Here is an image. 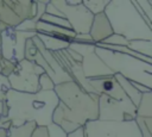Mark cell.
I'll return each mask as SVG.
<instances>
[{
  "label": "cell",
  "mask_w": 152,
  "mask_h": 137,
  "mask_svg": "<svg viewBox=\"0 0 152 137\" xmlns=\"http://www.w3.org/2000/svg\"><path fill=\"white\" fill-rule=\"evenodd\" d=\"M72 42H76V43H82V44H94L91 37L89 33H82V35H76L74 41Z\"/></svg>",
  "instance_id": "29"
},
{
  "label": "cell",
  "mask_w": 152,
  "mask_h": 137,
  "mask_svg": "<svg viewBox=\"0 0 152 137\" xmlns=\"http://www.w3.org/2000/svg\"><path fill=\"white\" fill-rule=\"evenodd\" d=\"M37 124L34 122H27L19 126H11L8 129V137H31Z\"/></svg>",
  "instance_id": "19"
},
{
  "label": "cell",
  "mask_w": 152,
  "mask_h": 137,
  "mask_svg": "<svg viewBox=\"0 0 152 137\" xmlns=\"http://www.w3.org/2000/svg\"><path fill=\"white\" fill-rule=\"evenodd\" d=\"M15 64H17V63H14V62H12V61H8V60H6V58H1V60H0V71H1V74H2L4 76L8 77V76L14 71Z\"/></svg>",
  "instance_id": "25"
},
{
  "label": "cell",
  "mask_w": 152,
  "mask_h": 137,
  "mask_svg": "<svg viewBox=\"0 0 152 137\" xmlns=\"http://www.w3.org/2000/svg\"><path fill=\"white\" fill-rule=\"evenodd\" d=\"M0 137H8V130L0 127Z\"/></svg>",
  "instance_id": "36"
},
{
  "label": "cell",
  "mask_w": 152,
  "mask_h": 137,
  "mask_svg": "<svg viewBox=\"0 0 152 137\" xmlns=\"http://www.w3.org/2000/svg\"><path fill=\"white\" fill-rule=\"evenodd\" d=\"M108 2H109V0H84V1H82L83 6H84L93 15L103 13V11H104V8L107 7Z\"/></svg>",
  "instance_id": "21"
},
{
  "label": "cell",
  "mask_w": 152,
  "mask_h": 137,
  "mask_svg": "<svg viewBox=\"0 0 152 137\" xmlns=\"http://www.w3.org/2000/svg\"><path fill=\"white\" fill-rule=\"evenodd\" d=\"M36 32L38 33H44V35H49L63 41H66L69 43H71L76 36V33L70 30V29H64L57 25H52V24H48L44 21H38L36 24Z\"/></svg>",
  "instance_id": "14"
},
{
  "label": "cell",
  "mask_w": 152,
  "mask_h": 137,
  "mask_svg": "<svg viewBox=\"0 0 152 137\" xmlns=\"http://www.w3.org/2000/svg\"><path fill=\"white\" fill-rule=\"evenodd\" d=\"M0 118H1V117H0Z\"/></svg>",
  "instance_id": "39"
},
{
  "label": "cell",
  "mask_w": 152,
  "mask_h": 137,
  "mask_svg": "<svg viewBox=\"0 0 152 137\" xmlns=\"http://www.w3.org/2000/svg\"><path fill=\"white\" fill-rule=\"evenodd\" d=\"M102 44H108V45H115V46H127L128 44V41L125 39L122 36L120 35H116V33H113L110 35L109 37H107L104 41L101 42Z\"/></svg>",
  "instance_id": "23"
},
{
  "label": "cell",
  "mask_w": 152,
  "mask_h": 137,
  "mask_svg": "<svg viewBox=\"0 0 152 137\" xmlns=\"http://www.w3.org/2000/svg\"><path fill=\"white\" fill-rule=\"evenodd\" d=\"M31 137H50L48 126H36Z\"/></svg>",
  "instance_id": "31"
},
{
  "label": "cell",
  "mask_w": 152,
  "mask_h": 137,
  "mask_svg": "<svg viewBox=\"0 0 152 137\" xmlns=\"http://www.w3.org/2000/svg\"><path fill=\"white\" fill-rule=\"evenodd\" d=\"M95 52L114 74H119L131 82L140 83L152 91V63L144 62L129 55L106 50L95 45Z\"/></svg>",
  "instance_id": "4"
},
{
  "label": "cell",
  "mask_w": 152,
  "mask_h": 137,
  "mask_svg": "<svg viewBox=\"0 0 152 137\" xmlns=\"http://www.w3.org/2000/svg\"><path fill=\"white\" fill-rule=\"evenodd\" d=\"M87 137H141L135 120L103 122L91 120L84 124Z\"/></svg>",
  "instance_id": "7"
},
{
  "label": "cell",
  "mask_w": 152,
  "mask_h": 137,
  "mask_svg": "<svg viewBox=\"0 0 152 137\" xmlns=\"http://www.w3.org/2000/svg\"><path fill=\"white\" fill-rule=\"evenodd\" d=\"M36 37L40 41V43L43 44V46L51 51V52H56V51H61V50H64L69 46V42L66 41H63V39H59V38H56V37H52V36H49V35H44V33H36Z\"/></svg>",
  "instance_id": "15"
},
{
  "label": "cell",
  "mask_w": 152,
  "mask_h": 137,
  "mask_svg": "<svg viewBox=\"0 0 152 137\" xmlns=\"http://www.w3.org/2000/svg\"><path fill=\"white\" fill-rule=\"evenodd\" d=\"M43 73L39 66L24 58L15 64L14 71L8 76L11 89L20 93L39 92V76Z\"/></svg>",
  "instance_id": "6"
},
{
  "label": "cell",
  "mask_w": 152,
  "mask_h": 137,
  "mask_svg": "<svg viewBox=\"0 0 152 137\" xmlns=\"http://www.w3.org/2000/svg\"><path fill=\"white\" fill-rule=\"evenodd\" d=\"M36 21L33 19H26L23 23H20L15 30L18 31H24V32H36Z\"/></svg>",
  "instance_id": "26"
},
{
  "label": "cell",
  "mask_w": 152,
  "mask_h": 137,
  "mask_svg": "<svg viewBox=\"0 0 152 137\" xmlns=\"http://www.w3.org/2000/svg\"><path fill=\"white\" fill-rule=\"evenodd\" d=\"M81 2L82 0H66V4L70 6H76V5H80Z\"/></svg>",
  "instance_id": "35"
},
{
  "label": "cell",
  "mask_w": 152,
  "mask_h": 137,
  "mask_svg": "<svg viewBox=\"0 0 152 137\" xmlns=\"http://www.w3.org/2000/svg\"><path fill=\"white\" fill-rule=\"evenodd\" d=\"M48 1H36V15L33 18V20L36 23H38L42 18V15L45 13V6H46Z\"/></svg>",
  "instance_id": "27"
},
{
  "label": "cell",
  "mask_w": 152,
  "mask_h": 137,
  "mask_svg": "<svg viewBox=\"0 0 152 137\" xmlns=\"http://www.w3.org/2000/svg\"><path fill=\"white\" fill-rule=\"evenodd\" d=\"M5 105L6 118L11 126L27 122H34L37 126H49L52 124V113L58 105V98L53 91L20 93L10 89L5 93Z\"/></svg>",
  "instance_id": "2"
},
{
  "label": "cell",
  "mask_w": 152,
  "mask_h": 137,
  "mask_svg": "<svg viewBox=\"0 0 152 137\" xmlns=\"http://www.w3.org/2000/svg\"><path fill=\"white\" fill-rule=\"evenodd\" d=\"M51 4L64 15L70 29L76 35L89 33L94 15L83 6L82 2L76 6H70L66 4V0H52Z\"/></svg>",
  "instance_id": "10"
},
{
  "label": "cell",
  "mask_w": 152,
  "mask_h": 137,
  "mask_svg": "<svg viewBox=\"0 0 152 137\" xmlns=\"http://www.w3.org/2000/svg\"><path fill=\"white\" fill-rule=\"evenodd\" d=\"M37 32H24L15 29H8L0 33L1 36V55L2 58L18 63L24 60L25 44L27 39L36 36Z\"/></svg>",
  "instance_id": "11"
},
{
  "label": "cell",
  "mask_w": 152,
  "mask_h": 137,
  "mask_svg": "<svg viewBox=\"0 0 152 137\" xmlns=\"http://www.w3.org/2000/svg\"><path fill=\"white\" fill-rule=\"evenodd\" d=\"M48 130H49L50 137H66V133H65L61 127H58V126L55 125V124L49 125V126H48Z\"/></svg>",
  "instance_id": "28"
},
{
  "label": "cell",
  "mask_w": 152,
  "mask_h": 137,
  "mask_svg": "<svg viewBox=\"0 0 152 137\" xmlns=\"http://www.w3.org/2000/svg\"><path fill=\"white\" fill-rule=\"evenodd\" d=\"M55 83L52 81V79L43 73L40 76H39V91H43V92H46V91H53L55 89Z\"/></svg>",
  "instance_id": "24"
},
{
  "label": "cell",
  "mask_w": 152,
  "mask_h": 137,
  "mask_svg": "<svg viewBox=\"0 0 152 137\" xmlns=\"http://www.w3.org/2000/svg\"><path fill=\"white\" fill-rule=\"evenodd\" d=\"M36 15V1L0 0V33Z\"/></svg>",
  "instance_id": "5"
},
{
  "label": "cell",
  "mask_w": 152,
  "mask_h": 137,
  "mask_svg": "<svg viewBox=\"0 0 152 137\" xmlns=\"http://www.w3.org/2000/svg\"><path fill=\"white\" fill-rule=\"evenodd\" d=\"M127 48L139 55L152 58V41H128Z\"/></svg>",
  "instance_id": "18"
},
{
  "label": "cell",
  "mask_w": 152,
  "mask_h": 137,
  "mask_svg": "<svg viewBox=\"0 0 152 137\" xmlns=\"http://www.w3.org/2000/svg\"><path fill=\"white\" fill-rule=\"evenodd\" d=\"M103 13L113 33L127 41H152V26L138 13L132 0H109Z\"/></svg>",
  "instance_id": "3"
},
{
  "label": "cell",
  "mask_w": 152,
  "mask_h": 137,
  "mask_svg": "<svg viewBox=\"0 0 152 137\" xmlns=\"http://www.w3.org/2000/svg\"><path fill=\"white\" fill-rule=\"evenodd\" d=\"M2 58V55H1V49H0V60Z\"/></svg>",
  "instance_id": "38"
},
{
  "label": "cell",
  "mask_w": 152,
  "mask_h": 137,
  "mask_svg": "<svg viewBox=\"0 0 152 137\" xmlns=\"http://www.w3.org/2000/svg\"><path fill=\"white\" fill-rule=\"evenodd\" d=\"M11 89V86H10V81H8V77L4 76L0 71V91L1 92H7Z\"/></svg>",
  "instance_id": "32"
},
{
  "label": "cell",
  "mask_w": 152,
  "mask_h": 137,
  "mask_svg": "<svg viewBox=\"0 0 152 137\" xmlns=\"http://www.w3.org/2000/svg\"><path fill=\"white\" fill-rule=\"evenodd\" d=\"M88 81L97 95H107L115 100H124L127 98L126 94L124 93L122 88L115 80L114 75L89 79Z\"/></svg>",
  "instance_id": "12"
},
{
  "label": "cell",
  "mask_w": 152,
  "mask_h": 137,
  "mask_svg": "<svg viewBox=\"0 0 152 137\" xmlns=\"http://www.w3.org/2000/svg\"><path fill=\"white\" fill-rule=\"evenodd\" d=\"M132 2L138 13L150 26H152V2L150 0H132Z\"/></svg>",
  "instance_id": "20"
},
{
  "label": "cell",
  "mask_w": 152,
  "mask_h": 137,
  "mask_svg": "<svg viewBox=\"0 0 152 137\" xmlns=\"http://www.w3.org/2000/svg\"><path fill=\"white\" fill-rule=\"evenodd\" d=\"M45 13L50 14V15H55V17H59V18H64V15L51 4V1H48L46 6H45Z\"/></svg>",
  "instance_id": "30"
},
{
  "label": "cell",
  "mask_w": 152,
  "mask_h": 137,
  "mask_svg": "<svg viewBox=\"0 0 152 137\" xmlns=\"http://www.w3.org/2000/svg\"><path fill=\"white\" fill-rule=\"evenodd\" d=\"M0 101H5V92L0 91Z\"/></svg>",
  "instance_id": "37"
},
{
  "label": "cell",
  "mask_w": 152,
  "mask_h": 137,
  "mask_svg": "<svg viewBox=\"0 0 152 137\" xmlns=\"http://www.w3.org/2000/svg\"><path fill=\"white\" fill-rule=\"evenodd\" d=\"M89 35H90L94 44L101 43L107 37L113 35L112 26L107 19V17L104 15V13H100V14L94 15L93 21H91V26L89 30Z\"/></svg>",
  "instance_id": "13"
},
{
  "label": "cell",
  "mask_w": 152,
  "mask_h": 137,
  "mask_svg": "<svg viewBox=\"0 0 152 137\" xmlns=\"http://www.w3.org/2000/svg\"><path fill=\"white\" fill-rule=\"evenodd\" d=\"M66 137H87V133H86V129L84 126H81V127H77L76 130L66 133Z\"/></svg>",
  "instance_id": "33"
},
{
  "label": "cell",
  "mask_w": 152,
  "mask_h": 137,
  "mask_svg": "<svg viewBox=\"0 0 152 137\" xmlns=\"http://www.w3.org/2000/svg\"><path fill=\"white\" fill-rule=\"evenodd\" d=\"M135 123L141 133V137H152V118L135 117Z\"/></svg>",
  "instance_id": "22"
},
{
  "label": "cell",
  "mask_w": 152,
  "mask_h": 137,
  "mask_svg": "<svg viewBox=\"0 0 152 137\" xmlns=\"http://www.w3.org/2000/svg\"><path fill=\"white\" fill-rule=\"evenodd\" d=\"M135 108H137V117L152 118V92L142 93L140 101Z\"/></svg>",
  "instance_id": "17"
},
{
  "label": "cell",
  "mask_w": 152,
  "mask_h": 137,
  "mask_svg": "<svg viewBox=\"0 0 152 137\" xmlns=\"http://www.w3.org/2000/svg\"><path fill=\"white\" fill-rule=\"evenodd\" d=\"M114 77H115V80L118 81V83L120 85V87L122 88V91H124V93L126 94V96H127V98L131 100V102L137 107L138 104H139V101H140V98H141V94H142V93L138 92V91L134 88V86L132 85V82L128 81V80H126V79L122 77L121 75L114 74Z\"/></svg>",
  "instance_id": "16"
},
{
  "label": "cell",
  "mask_w": 152,
  "mask_h": 137,
  "mask_svg": "<svg viewBox=\"0 0 152 137\" xmlns=\"http://www.w3.org/2000/svg\"><path fill=\"white\" fill-rule=\"evenodd\" d=\"M137 117V108L128 98L115 100L107 95H99V120L128 122Z\"/></svg>",
  "instance_id": "8"
},
{
  "label": "cell",
  "mask_w": 152,
  "mask_h": 137,
  "mask_svg": "<svg viewBox=\"0 0 152 137\" xmlns=\"http://www.w3.org/2000/svg\"><path fill=\"white\" fill-rule=\"evenodd\" d=\"M81 56V66L87 80L113 75L108 67L95 52V44H82L71 42L68 46Z\"/></svg>",
  "instance_id": "9"
},
{
  "label": "cell",
  "mask_w": 152,
  "mask_h": 137,
  "mask_svg": "<svg viewBox=\"0 0 152 137\" xmlns=\"http://www.w3.org/2000/svg\"><path fill=\"white\" fill-rule=\"evenodd\" d=\"M7 114V107L5 105V101H0V117H6Z\"/></svg>",
  "instance_id": "34"
},
{
  "label": "cell",
  "mask_w": 152,
  "mask_h": 137,
  "mask_svg": "<svg viewBox=\"0 0 152 137\" xmlns=\"http://www.w3.org/2000/svg\"><path fill=\"white\" fill-rule=\"evenodd\" d=\"M58 105L52 113V124L69 133L99 117V95L87 93L74 81L55 86Z\"/></svg>",
  "instance_id": "1"
}]
</instances>
